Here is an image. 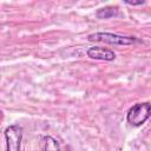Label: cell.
<instances>
[{"instance_id":"cell-1","label":"cell","mask_w":151,"mask_h":151,"mask_svg":"<svg viewBox=\"0 0 151 151\" xmlns=\"http://www.w3.org/2000/svg\"><path fill=\"white\" fill-rule=\"evenodd\" d=\"M150 117H151V104L150 103H138L129 110L126 119L130 125L140 126Z\"/></svg>"},{"instance_id":"cell-2","label":"cell","mask_w":151,"mask_h":151,"mask_svg":"<svg viewBox=\"0 0 151 151\" xmlns=\"http://www.w3.org/2000/svg\"><path fill=\"white\" fill-rule=\"evenodd\" d=\"M87 40L90 41H100L112 45H131L137 42L138 40L133 37H123L114 33H107V32H97L93 34L87 35Z\"/></svg>"},{"instance_id":"cell-3","label":"cell","mask_w":151,"mask_h":151,"mask_svg":"<svg viewBox=\"0 0 151 151\" xmlns=\"http://www.w3.org/2000/svg\"><path fill=\"white\" fill-rule=\"evenodd\" d=\"M7 151H20L22 140V127L19 125H11L5 130Z\"/></svg>"},{"instance_id":"cell-4","label":"cell","mask_w":151,"mask_h":151,"mask_svg":"<svg viewBox=\"0 0 151 151\" xmlns=\"http://www.w3.org/2000/svg\"><path fill=\"white\" fill-rule=\"evenodd\" d=\"M87 55L92 59L97 60H105V61H112L116 58V54L110 48L105 47H90L87 50Z\"/></svg>"},{"instance_id":"cell-5","label":"cell","mask_w":151,"mask_h":151,"mask_svg":"<svg viewBox=\"0 0 151 151\" xmlns=\"http://www.w3.org/2000/svg\"><path fill=\"white\" fill-rule=\"evenodd\" d=\"M41 151H60L59 143L51 136H44L40 139Z\"/></svg>"},{"instance_id":"cell-6","label":"cell","mask_w":151,"mask_h":151,"mask_svg":"<svg viewBox=\"0 0 151 151\" xmlns=\"http://www.w3.org/2000/svg\"><path fill=\"white\" fill-rule=\"evenodd\" d=\"M117 15H118L117 7H104L97 12V17L99 19H107V18H112V17H117Z\"/></svg>"},{"instance_id":"cell-7","label":"cell","mask_w":151,"mask_h":151,"mask_svg":"<svg viewBox=\"0 0 151 151\" xmlns=\"http://www.w3.org/2000/svg\"><path fill=\"white\" fill-rule=\"evenodd\" d=\"M125 4L126 5H131V6H137V5H143L144 4V1H125Z\"/></svg>"}]
</instances>
